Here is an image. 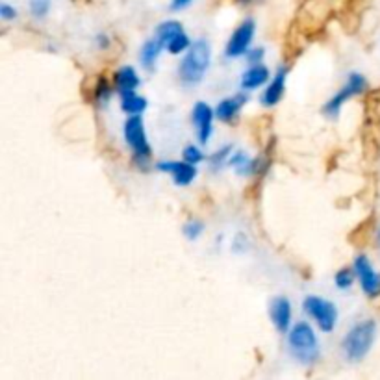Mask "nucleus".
I'll list each match as a JSON object with an SVG mask.
<instances>
[{
  "mask_svg": "<svg viewBox=\"0 0 380 380\" xmlns=\"http://www.w3.org/2000/svg\"><path fill=\"white\" fill-rule=\"evenodd\" d=\"M247 102L245 95H236L232 98H225L223 102H219L217 110H215V115L219 117L225 123H230L234 117L238 115V111L241 110V106Z\"/></svg>",
  "mask_w": 380,
  "mask_h": 380,
  "instance_id": "obj_17",
  "label": "nucleus"
},
{
  "mask_svg": "<svg viewBox=\"0 0 380 380\" xmlns=\"http://www.w3.org/2000/svg\"><path fill=\"white\" fill-rule=\"evenodd\" d=\"M0 15H2V19H6V21H12V19H15L17 12H15L12 6H8V4H2V6H0Z\"/></svg>",
  "mask_w": 380,
  "mask_h": 380,
  "instance_id": "obj_33",
  "label": "nucleus"
},
{
  "mask_svg": "<svg viewBox=\"0 0 380 380\" xmlns=\"http://www.w3.org/2000/svg\"><path fill=\"white\" fill-rule=\"evenodd\" d=\"M190 37L186 36L184 32H180L177 36L172 37L171 41L166 45V49L171 52V54H180V52H184L186 49H190Z\"/></svg>",
  "mask_w": 380,
  "mask_h": 380,
  "instance_id": "obj_25",
  "label": "nucleus"
},
{
  "mask_svg": "<svg viewBox=\"0 0 380 380\" xmlns=\"http://www.w3.org/2000/svg\"><path fill=\"white\" fill-rule=\"evenodd\" d=\"M124 137L132 150L135 154V159L139 164H147L150 159V147L147 143V135H145V124H143L142 115H130V119L124 124Z\"/></svg>",
  "mask_w": 380,
  "mask_h": 380,
  "instance_id": "obj_5",
  "label": "nucleus"
},
{
  "mask_svg": "<svg viewBox=\"0 0 380 380\" xmlns=\"http://www.w3.org/2000/svg\"><path fill=\"white\" fill-rule=\"evenodd\" d=\"M288 345L291 355L299 360V362L312 366L317 362L319 358V344L317 337L313 334L312 326L301 321L291 328L288 336Z\"/></svg>",
  "mask_w": 380,
  "mask_h": 380,
  "instance_id": "obj_4",
  "label": "nucleus"
},
{
  "mask_svg": "<svg viewBox=\"0 0 380 380\" xmlns=\"http://www.w3.org/2000/svg\"><path fill=\"white\" fill-rule=\"evenodd\" d=\"M267 78H269V69L264 65H252L241 76V87L243 89H258L260 86H264Z\"/></svg>",
  "mask_w": 380,
  "mask_h": 380,
  "instance_id": "obj_18",
  "label": "nucleus"
},
{
  "mask_svg": "<svg viewBox=\"0 0 380 380\" xmlns=\"http://www.w3.org/2000/svg\"><path fill=\"white\" fill-rule=\"evenodd\" d=\"M254 30H256L254 21H252V19H245V21L234 30L232 37L228 39L227 52H225L227 58H238V56L245 54L249 45H251L252 37H254Z\"/></svg>",
  "mask_w": 380,
  "mask_h": 380,
  "instance_id": "obj_8",
  "label": "nucleus"
},
{
  "mask_svg": "<svg viewBox=\"0 0 380 380\" xmlns=\"http://www.w3.org/2000/svg\"><path fill=\"white\" fill-rule=\"evenodd\" d=\"M375 332H377V325L371 319L358 323L347 332L342 349H344V355L347 356L349 362H360L368 356L375 342Z\"/></svg>",
  "mask_w": 380,
  "mask_h": 380,
  "instance_id": "obj_3",
  "label": "nucleus"
},
{
  "mask_svg": "<svg viewBox=\"0 0 380 380\" xmlns=\"http://www.w3.org/2000/svg\"><path fill=\"white\" fill-rule=\"evenodd\" d=\"M161 49H164V45L159 43L158 37H156V39H148L147 43L143 45L142 56H139V58H142L143 67L153 69L154 65H156V60H158Z\"/></svg>",
  "mask_w": 380,
  "mask_h": 380,
  "instance_id": "obj_21",
  "label": "nucleus"
},
{
  "mask_svg": "<svg viewBox=\"0 0 380 380\" xmlns=\"http://www.w3.org/2000/svg\"><path fill=\"white\" fill-rule=\"evenodd\" d=\"M286 76H288V69L282 67L278 73H276V76L273 78L269 87L265 89L264 97H262V104L275 106L280 102V98H282L284 95V87H286Z\"/></svg>",
  "mask_w": 380,
  "mask_h": 380,
  "instance_id": "obj_15",
  "label": "nucleus"
},
{
  "mask_svg": "<svg viewBox=\"0 0 380 380\" xmlns=\"http://www.w3.org/2000/svg\"><path fill=\"white\" fill-rule=\"evenodd\" d=\"M347 0H306L297 17V26L306 37L317 36L323 26L331 21L337 6H345Z\"/></svg>",
  "mask_w": 380,
  "mask_h": 380,
  "instance_id": "obj_1",
  "label": "nucleus"
},
{
  "mask_svg": "<svg viewBox=\"0 0 380 380\" xmlns=\"http://www.w3.org/2000/svg\"><path fill=\"white\" fill-rule=\"evenodd\" d=\"M375 232V215H369L366 217L362 223H358L353 230L347 236V241L350 245L356 247V249H364V247L369 245V241L373 238Z\"/></svg>",
  "mask_w": 380,
  "mask_h": 380,
  "instance_id": "obj_14",
  "label": "nucleus"
},
{
  "mask_svg": "<svg viewBox=\"0 0 380 380\" xmlns=\"http://www.w3.org/2000/svg\"><path fill=\"white\" fill-rule=\"evenodd\" d=\"M204 230V225L201 221H190L184 225V236L188 239H197Z\"/></svg>",
  "mask_w": 380,
  "mask_h": 380,
  "instance_id": "obj_30",
  "label": "nucleus"
},
{
  "mask_svg": "<svg viewBox=\"0 0 380 380\" xmlns=\"http://www.w3.org/2000/svg\"><path fill=\"white\" fill-rule=\"evenodd\" d=\"M366 86H368V80L364 78L362 74L353 73L349 76V80H347V84L344 86V89H342V91H337L336 95H334V97H332L331 100L326 102L325 108H323V111H325L326 115L337 117V113L342 111V106H344L350 97L360 95V93L366 89Z\"/></svg>",
  "mask_w": 380,
  "mask_h": 380,
  "instance_id": "obj_7",
  "label": "nucleus"
},
{
  "mask_svg": "<svg viewBox=\"0 0 380 380\" xmlns=\"http://www.w3.org/2000/svg\"><path fill=\"white\" fill-rule=\"evenodd\" d=\"M115 87L117 91H135V87L139 86V76L132 67H121L115 73Z\"/></svg>",
  "mask_w": 380,
  "mask_h": 380,
  "instance_id": "obj_19",
  "label": "nucleus"
},
{
  "mask_svg": "<svg viewBox=\"0 0 380 380\" xmlns=\"http://www.w3.org/2000/svg\"><path fill=\"white\" fill-rule=\"evenodd\" d=\"M238 2H241V4H247V2H249V0H238Z\"/></svg>",
  "mask_w": 380,
  "mask_h": 380,
  "instance_id": "obj_36",
  "label": "nucleus"
},
{
  "mask_svg": "<svg viewBox=\"0 0 380 380\" xmlns=\"http://www.w3.org/2000/svg\"><path fill=\"white\" fill-rule=\"evenodd\" d=\"M304 39H308L304 34L301 32V28L297 26V23L291 25L288 36H286V43H284V52H286V60L291 62L297 56L301 54L302 49H304Z\"/></svg>",
  "mask_w": 380,
  "mask_h": 380,
  "instance_id": "obj_16",
  "label": "nucleus"
},
{
  "mask_svg": "<svg viewBox=\"0 0 380 380\" xmlns=\"http://www.w3.org/2000/svg\"><path fill=\"white\" fill-rule=\"evenodd\" d=\"M269 313L271 321L276 326V331L280 332V334L288 332L289 321H291V304H289L288 299L286 297H275L271 301Z\"/></svg>",
  "mask_w": 380,
  "mask_h": 380,
  "instance_id": "obj_13",
  "label": "nucleus"
},
{
  "mask_svg": "<svg viewBox=\"0 0 380 380\" xmlns=\"http://www.w3.org/2000/svg\"><path fill=\"white\" fill-rule=\"evenodd\" d=\"M353 282H355V273L350 269H347V267H344V269H339L336 273V286L339 289H349L350 286H353Z\"/></svg>",
  "mask_w": 380,
  "mask_h": 380,
  "instance_id": "obj_27",
  "label": "nucleus"
},
{
  "mask_svg": "<svg viewBox=\"0 0 380 380\" xmlns=\"http://www.w3.org/2000/svg\"><path fill=\"white\" fill-rule=\"evenodd\" d=\"M230 166L236 169L238 172H241V175H251V169H252V159L247 156L245 153H236L230 158Z\"/></svg>",
  "mask_w": 380,
  "mask_h": 380,
  "instance_id": "obj_24",
  "label": "nucleus"
},
{
  "mask_svg": "<svg viewBox=\"0 0 380 380\" xmlns=\"http://www.w3.org/2000/svg\"><path fill=\"white\" fill-rule=\"evenodd\" d=\"M121 108L128 115H142L147 110V100L135 91H124L121 93Z\"/></svg>",
  "mask_w": 380,
  "mask_h": 380,
  "instance_id": "obj_20",
  "label": "nucleus"
},
{
  "mask_svg": "<svg viewBox=\"0 0 380 380\" xmlns=\"http://www.w3.org/2000/svg\"><path fill=\"white\" fill-rule=\"evenodd\" d=\"M180 32H184L180 23H177V21H167V23H161V25L156 28V37H158L159 43L164 45V49H166V45L169 43L177 34H180Z\"/></svg>",
  "mask_w": 380,
  "mask_h": 380,
  "instance_id": "obj_22",
  "label": "nucleus"
},
{
  "mask_svg": "<svg viewBox=\"0 0 380 380\" xmlns=\"http://www.w3.org/2000/svg\"><path fill=\"white\" fill-rule=\"evenodd\" d=\"M182 158L186 159V161H190V164H199V161H203V153H201V148L195 147V145H190V147L184 148V153H182Z\"/></svg>",
  "mask_w": 380,
  "mask_h": 380,
  "instance_id": "obj_29",
  "label": "nucleus"
},
{
  "mask_svg": "<svg viewBox=\"0 0 380 380\" xmlns=\"http://www.w3.org/2000/svg\"><path fill=\"white\" fill-rule=\"evenodd\" d=\"M158 171L169 172L177 186H190L197 177V169L190 161H159L156 164Z\"/></svg>",
  "mask_w": 380,
  "mask_h": 380,
  "instance_id": "obj_11",
  "label": "nucleus"
},
{
  "mask_svg": "<svg viewBox=\"0 0 380 380\" xmlns=\"http://www.w3.org/2000/svg\"><path fill=\"white\" fill-rule=\"evenodd\" d=\"M355 271L358 280L362 284V289L369 297H379L380 295V275L371 267L366 256H356Z\"/></svg>",
  "mask_w": 380,
  "mask_h": 380,
  "instance_id": "obj_9",
  "label": "nucleus"
},
{
  "mask_svg": "<svg viewBox=\"0 0 380 380\" xmlns=\"http://www.w3.org/2000/svg\"><path fill=\"white\" fill-rule=\"evenodd\" d=\"M97 87H98V76H86L82 86H80V93L86 102H95L97 100Z\"/></svg>",
  "mask_w": 380,
  "mask_h": 380,
  "instance_id": "obj_23",
  "label": "nucleus"
},
{
  "mask_svg": "<svg viewBox=\"0 0 380 380\" xmlns=\"http://www.w3.org/2000/svg\"><path fill=\"white\" fill-rule=\"evenodd\" d=\"M210 67V45L204 39H197L195 43L191 45L188 54L180 63V80L184 82L186 86H195L204 78V74Z\"/></svg>",
  "mask_w": 380,
  "mask_h": 380,
  "instance_id": "obj_2",
  "label": "nucleus"
},
{
  "mask_svg": "<svg viewBox=\"0 0 380 380\" xmlns=\"http://www.w3.org/2000/svg\"><path fill=\"white\" fill-rule=\"evenodd\" d=\"M111 87L108 84V80L106 76H98V87H97V100L98 102H108V98H110Z\"/></svg>",
  "mask_w": 380,
  "mask_h": 380,
  "instance_id": "obj_28",
  "label": "nucleus"
},
{
  "mask_svg": "<svg viewBox=\"0 0 380 380\" xmlns=\"http://www.w3.org/2000/svg\"><path fill=\"white\" fill-rule=\"evenodd\" d=\"M366 113H368V117L380 115V87L366 97Z\"/></svg>",
  "mask_w": 380,
  "mask_h": 380,
  "instance_id": "obj_26",
  "label": "nucleus"
},
{
  "mask_svg": "<svg viewBox=\"0 0 380 380\" xmlns=\"http://www.w3.org/2000/svg\"><path fill=\"white\" fill-rule=\"evenodd\" d=\"M362 147L366 159L380 156V117H369L362 130Z\"/></svg>",
  "mask_w": 380,
  "mask_h": 380,
  "instance_id": "obj_10",
  "label": "nucleus"
},
{
  "mask_svg": "<svg viewBox=\"0 0 380 380\" xmlns=\"http://www.w3.org/2000/svg\"><path fill=\"white\" fill-rule=\"evenodd\" d=\"M193 124L197 126V135H199V142L208 143V139L212 137V119H214V111L208 104L204 102H199L193 108Z\"/></svg>",
  "mask_w": 380,
  "mask_h": 380,
  "instance_id": "obj_12",
  "label": "nucleus"
},
{
  "mask_svg": "<svg viewBox=\"0 0 380 380\" xmlns=\"http://www.w3.org/2000/svg\"><path fill=\"white\" fill-rule=\"evenodd\" d=\"M191 0H172L171 2V10L172 12H178V10H182V8L190 6Z\"/></svg>",
  "mask_w": 380,
  "mask_h": 380,
  "instance_id": "obj_35",
  "label": "nucleus"
},
{
  "mask_svg": "<svg viewBox=\"0 0 380 380\" xmlns=\"http://www.w3.org/2000/svg\"><path fill=\"white\" fill-rule=\"evenodd\" d=\"M304 310L310 317L319 325L323 332H332L337 321V310L331 301H325L321 297H306L304 299Z\"/></svg>",
  "mask_w": 380,
  "mask_h": 380,
  "instance_id": "obj_6",
  "label": "nucleus"
},
{
  "mask_svg": "<svg viewBox=\"0 0 380 380\" xmlns=\"http://www.w3.org/2000/svg\"><path fill=\"white\" fill-rule=\"evenodd\" d=\"M50 0H30V10L36 17H45L49 13Z\"/></svg>",
  "mask_w": 380,
  "mask_h": 380,
  "instance_id": "obj_31",
  "label": "nucleus"
},
{
  "mask_svg": "<svg viewBox=\"0 0 380 380\" xmlns=\"http://www.w3.org/2000/svg\"><path fill=\"white\" fill-rule=\"evenodd\" d=\"M230 148H232V147L228 145V147L219 148L217 153L212 154V156H210V164H212V166H214V167L221 166L223 161H225V158H227V156H228V153H230Z\"/></svg>",
  "mask_w": 380,
  "mask_h": 380,
  "instance_id": "obj_32",
  "label": "nucleus"
},
{
  "mask_svg": "<svg viewBox=\"0 0 380 380\" xmlns=\"http://www.w3.org/2000/svg\"><path fill=\"white\" fill-rule=\"evenodd\" d=\"M264 58V50L262 49H254L249 52V62L252 63V65H256V62H260Z\"/></svg>",
  "mask_w": 380,
  "mask_h": 380,
  "instance_id": "obj_34",
  "label": "nucleus"
}]
</instances>
